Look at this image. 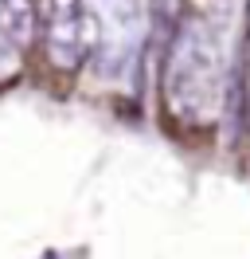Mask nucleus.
I'll return each mask as SVG.
<instances>
[{
  "instance_id": "f257e3e1",
  "label": "nucleus",
  "mask_w": 250,
  "mask_h": 259,
  "mask_svg": "<svg viewBox=\"0 0 250 259\" xmlns=\"http://www.w3.org/2000/svg\"><path fill=\"white\" fill-rule=\"evenodd\" d=\"M234 59L227 39L207 16H184L164 51L160 91L164 106L180 126H215L227 106V82Z\"/></svg>"
},
{
  "instance_id": "f03ea898",
  "label": "nucleus",
  "mask_w": 250,
  "mask_h": 259,
  "mask_svg": "<svg viewBox=\"0 0 250 259\" xmlns=\"http://www.w3.org/2000/svg\"><path fill=\"white\" fill-rule=\"evenodd\" d=\"M94 16V67L109 82L133 79L137 59L145 51L153 12L149 0H86Z\"/></svg>"
},
{
  "instance_id": "7ed1b4c3",
  "label": "nucleus",
  "mask_w": 250,
  "mask_h": 259,
  "mask_svg": "<svg viewBox=\"0 0 250 259\" xmlns=\"http://www.w3.org/2000/svg\"><path fill=\"white\" fill-rule=\"evenodd\" d=\"M43 51L55 71H75L94 51V16L86 0H43Z\"/></svg>"
},
{
  "instance_id": "20e7f679",
  "label": "nucleus",
  "mask_w": 250,
  "mask_h": 259,
  "mask_svg": "<svg viewBox=\"0 0 250 259\" xmlns=\"http://www.w3.org/2000/svg\"><path fill=\"white\" fill-rule=\"evenodd\" d=\"M35 0H0V32L12 35L20 48L35 39Z\"/></svg>"
},
{
  "instance_id": "39448f33",
  "label": "nucleus",
  "mask_w": 250,
  "mask_h": 259,
  "mask_svg": "<svg viewBox=\"0 0 250 259\" xmlns=\"http://www.w3.org/2000/svg\"><path fill=\"white\" fill-rule=\"evenodd\" d=\"M20 67H24V59H20V44H16L12 35L0 32V87L12 82L16 75H20Z\"/></svg>"
},
{
  "instance_id": "423d86ee",
  "label": "nucleus",
  "mask_w": 250,
  "mask_h": 259,
  "mask_svg": "<svg viewBox=\"0 0 250 259\" xmlns=\"http://www.w3.org/2000/svg\"><path fill=\"white\" fill-rule=\"evenodd\" d=\"M246 44H250V0H246Z\"/></svg>"
}]
</instances>
